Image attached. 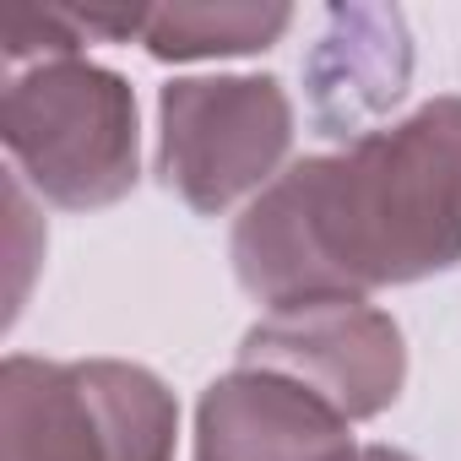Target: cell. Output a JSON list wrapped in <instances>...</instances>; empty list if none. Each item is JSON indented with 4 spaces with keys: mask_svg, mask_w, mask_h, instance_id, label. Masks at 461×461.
Instances as JSON below:
<instances>
[{
    "mask_svg": "<svg viewBox=\"0 0 461 461\" xmlns=\"http://www.w3.org/2000/svg\"><path fill=\"white\" fill-rule=\"evenodd\" d=\"M461 261V98L283 168L234 228V272L267 310L364 299Z\"/></svg>",
    "mask_w": 461,
    "mask_h": 461,
    "instance_id": "cell-1",
    "label": "cell"
},
{
    "mask_svg": "<svg viewBox=\"0 0 461 461\" xmlns=\"http://www.w3.org/2000/svg\"><path fill=\"white\" fill-rule=\"evenodd\" d=\"M0 136L12 147V174L33 179L55 206L93 212L136 185V98L82 55L12 71Z\"/></svg>",
    "mask_w": 461,
    "mask_h": 461,
    "instance_id": "cell-2",
    "label": "cell"
},
{
    "mask_svg": "<svg viewBox=\"0 0 461 461\" xmlns=\"http://www.w3.org/2000/svg\"><path fill=\"white\" fill-rule=\"evenodd\" d=\"M174 396L136 364L12 358L0 380V461H168Z\"/></svg>",
    "mask_w": 461,
    "mask_h": 461,
    "instance_id": "cell-3",
    "label": "cell"
},
{
    "mask_svg": "<svg viewBox=\"0 0 461 461\" xmlns=\"http://www.w3.org/2000/svg\"><path fill=\"white\" fill-rule=\"evenodd\" d=\"M294 141V104L272 77H185L158 98V168L185 206L217 217L261 195Z\"/></svg>",
    "mask_w": 461,
    "mask_h": 461,
    "instance_id": "cell-4",
    "label": "cell"
},
{
    "mask_svg": "<svg viewBox=\"0 0 461 461\" xmlns=\"http://www.w3.org/2000/svg\"><path fill=\"white\" fill-rule=\"evenodd\" d=\"M245 369H272L304 391H315L348 423L375 418L396 402L407 353L391 315L364 299H304L267 310L240 348Z\"/></svg>",
    "mask_w": 461,
    "mask_h": 461,
    "instance_id": "cell-5",
    "label": "cell"
},
{
    "mask_svg": "<svg viewBox=\"0 0 461 461\" xmlns=\"http://www.w3.org/2000/svg\"><path fill=\"white\" fill-rule=\"evenodd\" d=\"M195 461H364V450L315 391L240 364L195 407Z\"/></svg>",
    "mask_w": 461,
    "mask_h": 461,
    "instance_id": "cell-6",
    "label": "cell"
},
{
    "mask_svg": "<svg viewBox=\"0 0 461 461\" xmlns=\"http://www.w3.org/2000/svg\"><path fill=\"white\" fill-rule=\"evenodd\" d=\"M337 23L348 39H326L315 60V98L326 125H342L364 109H385L407 82V39L396 12H342Z\"/></svg>",
    "mask_w": 461,
    "mask_h": 461,
    "instance_id": "cell-7",
    "label": "cell"
},
{
    "mask_svg": "<svg viewBox=\"0 0 461 461\" xmlns=\"http://www.w3.org/2000/svg\"><path fill=\"white\" fill-rule=\"evenodd\" d=\"M288 23V6H147L136 44H147L158 60H217L277 44Z\"/></svg>",
    "mask_w": 461,
    "mask_h": 461,
    "instance_id": "cell-8",
    "label": "cell"
},
{
    "mask_svg": "<svg viewBox=\"0 0 461 461\" xmlns=\"http://www.w3.org/2000/svg\"><path fill=\"white\" fill-rule=\"evenodd\" d=\"M82 28L71 12H50V6H6L0 12V44H6V66L28 71L44 60H66L82 55Z\"/></svg>",
    "mask_w": 461,
    "mask_h": 461,
    "instance_id": "cell-9",
    "label": "cell"
},
{
    "mask_svg": "<svg viewBox=\"0 0 461 461\" xmlns=\"http://www.w3.org/2000/svg\"><path fill=\"white\" fill-rule=\"evenodd\" d=\"M364 461H412V456H402V450H391V445H369Z\"/></svg>",
    "mask_w": 461,
    "mask_h": 461,
    "instance_id": "cell-10",
    "label": "cell"
}]
</instances>
